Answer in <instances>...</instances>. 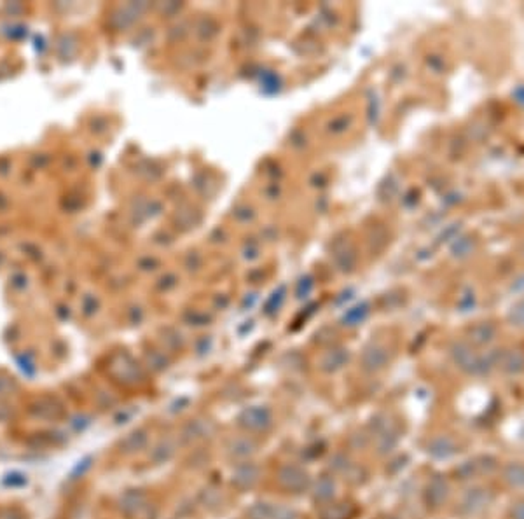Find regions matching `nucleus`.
Masks as SVG:
<instances>
[{"mask_svg": "<svg viewBox=\"0 0 524 519\" xmlns=\"http://www.w3.org/2000/svg\"><path fill=\"white\" fill-rule=\"evenodd\" d=\"M348 360V352L346 350H334V352L327 353L322 360V369L327 372H334L341 369L345 362Z\"/></svg>", "mask_w": 524, "mask_h": 519, "instance_id": "obj_22", "label": "nucleus"}, {"mask_svg": "<svg viewBox=\"0 0 524 519\" xmlns=\"http://www.w3.org/2000/svg\"><path fill=\"white\" fill-rule=\"evenodd\" d=\"M355 507L350 502H329L320 510V519H352Z\"/></svg>", "mask_w": 524, "mask_h": 519, "instance_id": "obj_20", "label": "nucleus"}, {"mask_svg": "<svg viewBox=\"0 0 524 519\" xmlns=\"http://www.w3.org/2000/svg\"><path fill=\"white\" fill-rule=\"evenodd\" d=\"M238 425L247 432H266L273 425V415L266 406H252L240 413Z\"/></svg>", "mask_w": 524, "mask_h": 519, "instance_id": "obj_6", "label": "nucleus"}, {"mask_svg": "<svg viewBox=\"0 0 524 519\" xmlns=\"http://www.w3.org/2000/svg\"><path fill=\"white\" fill-rule=\"evenodd\" d=\"M459 446L451 435H435L428 441L427 453L435 460H450L458 454Z\"/></svg>", "mask_w": 524, "mask_h": 519, "instance_id": "obj_13", "label": "nucleus"}, {"mask_svg": "<svg viewBox=\"0 0 524 519\" xmlns=\"http://www.w3.org/2000/svg\"><path fill=\"white\" fill-rule=\"evenodd\" d=\"M278 484L289 493H304L311 488V477L308 470L296 464H286L278 470Z\"/></svg>", "mask_w": 524, "mask_h": 519, "instance_id": "obj_4", "label": "nucleus"}, {"mask_svg": "<svg viewBox=\"0 0 524 519\" xmlns=\"http://www.w3.org/2000/svg\"><path fill=\"white\" fill-rule=\"evenodd\" d=\"M257 447L259 445L254 437H250V435H241V437L229 439L225 450H228V454L233 460L245 462L257 453Z\"/></svg>", "mask_w": 524, "mask_h": 519, "instance_id": "obj_14", "label": "nucleus"}, {"mask_svg": "<svg viewBox=\"0 0 524 519\" xmlns=\"http://www.w3.org/2000/svg\"><path fill=\"white\" fill-rule=\"evenodd\" d=\"M210 434H212V425H210V421L191 420L182 427L180 439H182L186 445H191V442L203 441V439L208 437Z\"/></svg>", "mask_w": 524, "mask_h": 519, "instance_id": "obj_17", "label": "nucleus"}, {"mask_svg": "<svg viewBox=\"0 0 524 519\" xmlns=\"http://www.w3.org/2000/svg\"><path fill=\"white\" fill-rule=\"evenodd\" d=\"M493 500V493L489 488L482 486V484H474V486L467 488L458 500V507L456 513L463 518H472L477 514L484 513L489 507Z\"/></svg>", "mask_w": 524, "mask_h": 519, "instance_id": "obj_3", "label": "nucleus"}, {"mask_svg": "<svg viewBox=\"0 0 524 519\" xmlns=\"http://www.w3.org/2000/svg\"><path fill=\"white\" fill-rule=\"evenodd\" d=\"M352 465V462L345 457V454H335V457L330 460V467H333L335 472H345L346 469Z\"/></svg>", "mask_w": 524, "mask_h": 519, "instance_id": "obj_28", "label": "nucleus"}, {"mask_svg": "<svg viewBox=\"0 0 524 519\" xmlns=\"http://www.w3.org/2000/svg\"><path fill=\"white\" fill-rule=\"evenodd\" d=\"M313 486V498L318 503L333 502L335 496V479L333 476H320L318 481H315Z\"/></svg>", "mask_w": 524, "mask_h": 519, "instance_id": "obj_18", "label": "nucleus"}, {"mask_svg": "<svg viewBox=\"0 0 524 519\" xmlns=\"http://www.w3.org/2000/svg\"><path fill=\"white\" fill-rule=\"evenodd\" d=\"M511 519H524V500H519L511 507Z\"/></svg>", "mask_w": 524, "mask_h": 519, "instance_id": "obj_30", "label": "nucleus"}, {"mask_svg": "<svg viewBox=\"0 0 524 519\" xmlns=\"http://www.w3.org/2000/svg\"><path fill=\"white\" fill-rule=\"evenodd\" d=\"M149 442V432L147 428H135V430L128 432L123 439L119 441V451L124 454H135L140 453L143 447Z\"/></svg>", "mask_w": 524, "mask_h": 519, "instance_id": "obj_16", "label": "nucleus"}, {"mask_svg": "<svg viewBox=\"0 0 524 519\" xmlns=\"http://www.w3.org/2000/svg\"><path fill=\"white\" fill-rule=\"evenodd\" d=\"M271 519H301V516L296 509H290V507L285 506H274L273 518Z\"/></svg>", "mask_w": 524, "mask_h": 519, "instance_id": "obj_26", "label": "nucleus"}, {"mask_svg": "<svg viewBox=\"0 0 524 519\" xmlns=\"http://www.w3.org/2000/svg\"><path fill=\"white\" fill-rule=\"evenodd\" d=\"M259 479H261V469H259V465L250 460H245L240 462L235 470H233L231 484L238 491H248L257 486Z\"/></svg>", "mask_w": 524, "mask_h": 519, "instance_id": "obj_7", "label": "nucleus"}, {"mask_svg": "<svg viewBox=\"0 0 524 519\" xmlns=\"http://www.w3.org/2000/svg\"><path fill=\"white\" fill-rule=\"evenodd\" d=\"M13 392H16V383L13 381V378L0 376V401L9 397Z\"/></svg>", "mask_w": 524, "mask_h": 519, "instance_id": "obj_27", "label": "nucleus"}, {"mask_svg": "<svg viewBox=\"0 0 524 519\" xmlns=\"http://www.w3.org/2000/svg\"><path fill=\"white\" fill-rule=\"evenodd\" d=\"M273 503L267 502H255L248 507L247 518L248 519H271L273 518Z\"/></svg>", "mask_w": 524, "mask_h": 519, "instance_id": "obj_23", "label": "nucleus"}, {"mask_svg": "<svg viewBox=\"0 0 524 519\" xmlns=\"http://www.w3.org/2000/svg\"><path fill=\"white\" fill-rule=\"evenodd\" d=\"M30 415L37 420L56 421L65 416V409H63V404L58 398L43 397L37 398L35 402H32V406H30Z\"/></svg>", "mask_w": 524, "mask_h": 519, "instance_id": "obj_11", "label": "nucleus"}, {"mask_svg": "<svg viewBox=\"0 0 524 519\" xmlns=\"http://www.w3.org/2000/svg\"><path fill=\"white\" fill-rule=\"evenodd\" d=\"M450 355L455 366L469 376H484L495 369L491 352L479 353L477 348H474L469 341H455L451 345Z\"/></svg>", "mask_w": 524, "mask_h": 519, "instance_id": "obj_1", "label": "nucleus"}, {"mask_svg": "<svg viewBox=\"0 0 524 519\" xmlns=\"http://www.w3.org/2000/svg\"><path fill=\"white\" fill-rule=\"evenodd\" d=\"M390 364V352L381 343H372L362 353V369L365 372H379Z\"/></svg>", "mask_w": 524, "mask_h": 519, "instance_id": "obj_10", "label": "nucleus"}, {"mask_svg": "<svg viewBox=\"0 0 524 519\" xmlns=\"http://www.w3.org/2000/svg\"><path fill=\"white\" fill-rule=\"evenodd\" d=\"M493 367L507 376H519L524 372V350L515 346H505V348L491 352Z\"/></svg>", "mask_w": 524, "mask_h": 519, "instance_id": "obj_5", "label": "nucleus"}, {"mask_svg": "<svg viewBox=\"0 0 524 519\" xmlns=\"http://www.w3.org/2000/svg\"><path fill=\"white\" fill-rule=\"evenodd\" d=\"M89 462H91V458H86L84 465H77V469L74 470V476H79V474H81V476H82V474H84L86 470L91 467V464H89Z\"/></svg>", "mask_w": 524, "mask_h": 519, "instance_id": "obj_31", "label": "nucleus"}, {"mask_svg": "<svg viewBox=\"0 0 524 519\" xmlns=\"http://www.w3.org/2000/svg\"><path fill=\"white\" fill-rule=\"evenodd\" d=\"M89 425H91V418H89V416H84V415L77 416V418H74L70 421V427L74 428L75 432H82L86 427H89Z\"/></svg>", "mask_w": 524, "mask_h": 519, "instance_id": "obj_29", "label": "nucleus"}, {"mask_svg": "<svg viewBox=\"0 0 524 519\" xmlns=\"http://www.w3.org/2000/svg\"><path fill=\"white\" fill-rule=\"evenodd\" d=\"M119 510L128 518H137L142 513H145L149 509V503H147V493L140 488H131L126 490L124 493H121L118 500Z\"/></svg>", "mask_w": 524, "mask_h": 519, "instance_id": "obj_8", "label": "nucleus"}, {"mask_svg": "<svg viewBox=\"0 0 524 519\" xmlns=\"http://www.w3.org/2000/svg\"><path fill=\"white\" fill-rule=\"evenodd\" d=\"M523 257H524V247H523Z\"/></svg>", "mask_w": 524, "mask_h": 519, "instance_id": "obj_32", "label": "nucleus"}, {"mask_svg": "<svg viewBox=\"0 0 524 519\" xmlns=\"http://www.w3.org/2000/svg\"><path fill=\"white\" fill-rule=\"evenodd\" d=\"M503 483L512 490H524V464L523 462H508L501 470Z\"/></svg>", "mask_w": 524, "mask_h": 519, "instance_id": "obj_19", "label": "nucleus"}, {"mask_svg": "<svg viewBox=\"0 0 524 519\" xmlns=\"http://www.w3.org/2000/svg\"><path fill=\"white\" fill-rule=\"evenodd\" d=\"M199 502H201L203 507H206V509H218V507L222 506V496L217 490H213V488H206V490H203L201 493H199Z\"/></svg>", "mask_w": 524, "mask_h": 519, "instance_id": "obj_24", "label": "nucleus"}, {"mask_svg": "<svg viewBox=\"0 0 524 519\" xmlns=\"http://www.w3.org/2000/svg\"><path fill=\"white\" fill-rule=\"evenodd\" d=\"M507 318L514 327H518V329H524V297L523 299H519L518 303L512 304V308L508 310Z\"/></svg>", "mask_w": 524, "mask_h": 519, "instance_id": "obj_25", "label": "nucleus"}, {"mask_svg": "<svg viewBox=\"0 0 524 519\" xmlns=\"http://www.w3.org/2000/svg\"><path fill=\"white\" fill-rule=\"evenodd\" d=\"M498 336V327L493 322H477L472 325L467 333V341L474 346V348H488L496 341Z\"/></svg>", "mask_w": 524, "mask_h": 519, "instance_id": "obj_12", "label": "nucleus"}, {"mask_svg": "<svg viewBox=\"0 0 524 519\" xmlns=\"http://www.w3.org/2000/svg\"><path fill=\"white\" fill-rule=\"evenodd\" d=\"M369 434H371L372 445L378 454L391 453L401 441L398 427L394 421H390L386 415H376L369 421Z\"/></svg>", "mask_w": 524, "mask_h": 519, "instance_id": "obj_2", "label": "nucleus"}, {"mask_svg": "<svg viewBox=\"0 0 524 519\" xmlns=\"http://www.w3.org/2000/svg\"><path fill=\"white\" fill-rule=\"evenodd\" d=\"M447 498H450V483L446 481V477L433 476L423 491V500L427 507L433 510L440 509L447 502Z\"/></svg>", "mask_w": 524, "mask_h": 519, "instance_id": "obj_9", "label": "nucleus"}, {"mask_svg": "<svg viewBox=\"0 0 524 519\" xmlns=\"http://www.w3.org/2000/svg\"><path fill=\"white\" fill-rule=\"evenodd\" d=\"M175 451H177L175 442H173L172 439H163V441H160L152 447V451H150L149 454V460L152 462L154 465L168 464V462L175 457Z\"/></svg>", "mask_w": 524, "mask_h": 519, "instance_id": "obj_21", "label": "nucleus"}, {"mask_svg": "<svg viewBox=\"0 0 524 519\" xmlns=\"http://www.w3.org/2000/svg\"><path fill=\"white\" fill-rule=\"evenodd\" d=\"M114 366V376L124 385H135V383L142 381V371L135 362H131L130 357L124 355L119 362L112 364Z\"/></svg>", "mask_w": 524, "mask_h": 519, "instance_id": "obj_15", "label": "nucleus"}]
</instances>
